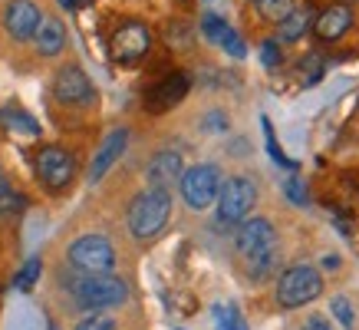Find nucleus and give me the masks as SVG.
I'll list each match as a JSON object with an SVG mask.
<instances>
[{
	"mask_svg": "<svg viewBox=\"0 0 359 330\" xmlns=\"http://www.w3.org/2000/svg\"><path fill=\"white\" fill-rule=\"evenodd\" d=\"M168 218H172V192L168 188H149V192L135 195L129 205V215H126L129 231L139 242L155 238L168 225Z\"/></svg>",
	"mask_w": 359,
	"mask_h": 330,
	"instance_id": "f257e3e1",
	"label": "nucleus"
},
{
	"mask_svg": "<svg viewBox=\"0 0 359 330\" xmlns=\"http://www.w3.org/2000/svg\"><path fill=\"white\" fill-rule=\"evenodd\" d=\"M66 284H69L73 301L86 310L116 308V304H126V297H129V284L116 275H83V271H79V275H73Z\"/></svg>",
	"mask_w": 359,
	"mask_h": 330,
	"instance_id": "f03ea898",
	"label": "nucleus"
},
{
	"mask_svg": "<svg viewBox=\"0 0 359 330\" xmlns=\"http://www.w3.org/2000/svg\"><path fill=\"white\" fill-rule=\"evenodd\" d=\"M323 294V277L313 264H294L277 281V304L280 308H304Z\"/></svg>",
	"mask_w": 359,
	"mask_h": 330,
	"instance_id": "7ed1b4c3",
	"label": "nucleus"
},
{
	"mask_svg": "<svg viewBox=\"0 0 359 330\" xmlns=\"http://www.w3.org/2000/svg\"><path fill=\"white\" fill-rule=\"evenodd\" d=\"M257 205V182L248 176H234L218 188V218L224 225H238Z\"/></svg>",
	"mask_w": 359,
	"mask_h": 330,
	"instance_id": "20e7f679",
	"label": "nucleus"
},
{
	"mask_svg": "<svg viewBox=\"0 0 359 330\" xmlns=\"http://www.w3.org/2000/svg\"><path fill=\"white\" fill-rule=\"evenodd\" d=\"M69 264L83 275H109L116 268V251L112 242L102 235H83L69 244Z\"/></svg>",
	"mask_w": 359,
	"mask_h": 330,
	"instance_id": "39448f33",
	"label": "nucleus"
},
{
	"mask_svg": "<svg viewBox=\"0 0 359 330\" xmlns=\"http://www.w3.org/2000/svg\"><path fill=\"white\" fill-rule=\"evenodd\" d=\"M178 185H182V198H185L188 209L205 211L208 205H211V202L218 198V188H221V172H218V165H211V162L191 165L188 172H182Z\"/></svg>",
	"mask_w": 359,
	"mask_h": 330,
	"instance_id": "423d86ee",
	"label": "nucleus"
},
{
	"mask_svg": "<svg viewBox=\"0 0 359 330\" xmlns=\"http://www.w3.org/2000/svg\"><path fill=\"white\" fill-rule=\"evenodd\" d=\"M234 244H238V254L244 258V264L271 258V254H277V228L267 218H244L238 235H234Z\"/></svg>",
	"mask_w": 359,
	"mask_h": 330,
	"instance_id": "0eeeda50",
	"label": "nucleus"
},
{
	"mask_svg": "<svg viewBox=\"0 0 359 330\" xmlns=\"http://www.w3.org/2000/svg\"><path fill=\"white\" fill-rule=\"evenodd\" d=\"M36 178L50 192H63L76 178V159L66 149H60V145H43L36 152Z\"/></svg>",
	"mask_w": 359,
	"mask_h": 330,
	"instance_id": "6e6552de",
	"label": "nucleus"
},
{
	"mask_svg": "<svg viewBox=\"0 0 359 330\" xmlns=\"http://www.w3.org/2000/svg\"><path fill=\"white\" fill-rule=\"evenodd\" d=\"M149 46H152V30L142 20H126L112 30L109 50L112 60H119V63H139L149 53Z\"/></svg>",
	"mask_w": 359,
	"mask_h": 330,
	"instance_id": "1a4fd4ad",
	"label": "nucleus"
},
{
	"mask_svg": "<svg viewBox=\"0 0 359 330\" xmlns=\"http://www.w3.org/2000/svg\"><path fill=\"white\" fill-rule=\"evenodd\" d=\"M53 96L63 103V106H86L96 99V89H93V79L79 70V66H63L53 77Z\"/></svg>",
	"mask_w": 359,
	"mask_h": 330,
	"instance_id": "9d476101",
	"label": "nucleus"
},
{
	"mask_svg": "<svg viewBox=\"0 0 359 330\" xmlns=\"http://www.w3.org/2000/svg\"><path fill=\"white\" fill-rule=\"evenodd\" d=\"M40 23H43V13H40V7H36L33 0H11V4H7L4 27H7V33H11L17 44L33 40L36 30H40Z\"/></svg>",
	"mask_w": 359,
	"mask_h": 330,
	"instance_id": "9b49d317",
	"label": "nucleus"
},
{
	"mask_svg": "<svg viewBox=\"0 0 359 330\" xmlns=\"http://www.w3.org/2000/svg\"><path fill=\"white\" fill-rule=\"evenodd\" d=\"M188 86H191L188 73H168V77H162L155 86H149V93H145V110L168 112L172 106H178V103L188 96Z\"/></svg>",
	"mask_w": 359,
	"mask_h": 330,
	"instance_id": "f8f14e48",
	"label": "nucleus"
},
{
	"mask_svg": "<svg viewBox=\"0 0 359 330\" xmlns=\"http://www.w3.org/2000/svg\"><path fill=\"white\" fill-rule=\"evenodd\" d=\"M353 27V7L349 4H330L313 17V33L323 44H337L343 40Z\"/></svg>",
	"mask_w": 359,
	"mask_h": 330,
	"instance_id": "ddd939ff",
	"label": "nucleus"
},
{
	"mask_svg": "<svg viewBox=\"0 0 359 330\" xmlns=\"http://www.w3.org/2000/svg\"><path fill=\"white\" fill-rule=\"evenodd\" d=\"M129 145V129H112L106 136V143L99 145V152L93 155V165H89V182H99V178L109 172L112 165L119 162V155L126 152Z\"/></svg>",
	"mask_w": 359,
	"mask_h": 330,
	"instance_id": "4468645a",
	"label": "nucleus"
},
{
	"mask_svg": "<svg viewBox=\"0 0 359 330\" xmlns=\"http://www.w3.org/2000/svg\"><path fill=\"white\" fill-rule=\"evenodd\" d=\"M182 178V155L178 152H158L149 165V182L152 188H172Z\"/></svg>",
	"mask_w": 359,
	"mask_h": 330,
	"instance_id": "2eb2a0df",
	"label": "nucleus"
},
{
	"mask_svg": "<svg viewBox=\"0 0 359 330\" xmlns=\"http://www.w3.org/2000/svg\"><path fill=\"white\" fill-rule=\"evenodd\" d=\"M313 17H316V11H313V4H304V7H297L287 20H280L277 23V44H297L300 37H304L310 27H313Z\"/></svg>",
	"mask_w": 359,
	"mask_h": 330,
	"instance_id": "dca6fc26",
	"label": "nucleus"
},
{
	"mask_svg": "<svg viewBox=\"0 0 359 330\" xmlns=\"http://www.w3.org/2000/svg\"><path fill=\"white\" fill-rule=\"evenodd\" d=\"M33 44H36L40 56H60L66 46V27L60 20H43L36 37H33Z\"/></svg>",
	"mask_w": 359,
	"mask_h": 330,
	"instance_id": "f3484780",
	"label": "nucleus"
},
{
	"mask_svg": "<svg viewBox=\"0 0 359 330\" xmlns=\"http://www.w3.org/2000/svg\"><path fill=\"white\" fill-rule=\"evenodd\" d=\"M211 314H215V327L218 330H248L244 314H241L238 304H231V301H218V304L211 308Z\"/></svg>",
	"mask_w": 359,
	"mask_h": 330,
	"instance_id": "a211bd4d",
	"label": "nucleus"
},
{
	"mask_svg": "<svg viewBox=\"0 0 359 330\" xmlns=\"http://www.w3.org/2000/svg\"><path fill=\"white\" fill-rule=\"evenodd\" d=\"M0 126L11 132H20V136H40V122L20 110H4L0 112Z\"/></svg>",
	"mask_w": 359,
	"mask_h": 330,
	"instance_id": "6ab92c4d",
	"label": "nucleus"
},
{
	"mask_svg": "<svg viewBox=\"0 0 359 330\" xmlns=\"http://www.w3.org/2000/svg\"><path fill=\"white\" fill-rule=\"evenodd\" d=\"M294 11H297V0H257V13L271 23L287 20Z\"/></svg>",
	"mask_w": 359,
	"mask_h": 330,
	"instance_id": "aec40b11",
	"label": "nucleus"
},
{
	"mask_svg": "<svg viewBox=\"0 0 359 330\" xmlns=\"http://www.w3.org/2000/svg\"><path fill=\"white\" fill-rule=\"evenodd\" d=\"M23 209H27V198L20 195V192H0V221H13L20 218Z\"/></svg>",
	"mask_w": 359,
	"mask_h": 330,
	"instance_id": "412c9836",
	"label": "nucleus"
},
{
	"mask_svg": "<svg viewBox=\"0 0 359 330\" xmlns=\"http://www.w3.org/2000/svg\"><path fill=\"white\" fill-rule=\"evenodd\" d=\"M228 30H231V27L221 20V17H215V13H205V17H201V33H205L211 44L221 46V40H224V33H228Z\"/></svg>",
	"mask_w": 359,
	"mask_h": 330,
	"instance_id": "4be33fe9",
	"label": "nucleus"
},
{
	"mask_svg": "<svg viewBox=\"0 0 359 330\" xmlns=\"http://www.w3.org/2000/svg\"><path fill=\"white\" fill-rule=\"evenodd\" d=\"M330 314H333L337 324H343L346 330L356 327V314H353V308H349L346 297H333V301H330Z\"/></svg>",
	"mask_w": 359,
	"mask_h": 330,
	"instance_id": "5701e85b",
	"label": "nucleus"
},
{
	"mask_svg": "<svg viewBox=\"0 0 359 330\" xmlns=\"http://www.w3.org/2000/svg\"><path fill=\"white\" fill-rule=\"evenodd\" d=\"M40 268H43V264H40V258H30V261L23 264V271L17 275L13 287H17V291H30V287L36 284V277H40Z\"/></svg>",
	"mask_w": 359,
	"mask_h": 330,
	"instance_id": "b1692460",
	"label": "nucleus"
},
{
	"mask_svg": "<svg viewBox=\"0 0 359 330\" xmlns=\"http://www.w3.org/2000/svg\"><path fill=\"white\" fill-rule=\"evenodd\" d=\"M76 330H116V320L109 314H102V310H93V314H86L79 320Z\"/></svg>",
	"mask_w": 359,
	"mask_h": 330,
	"instance_id": "393cba45",
	"label": "nucleus"
},
{
	"mask_svg": "<svg viewBox=\"0 0 359 330\" xmlns=\"http://www.w3.org/2000/svg\"><path fill=\"white\" fill-rule=\"evenodd\" d=\"M264 126V136H267V152H271V159H277V165H283V169H297L294 159H287V155L280 152V145H277V139H273V129H271V122L261 119Z\"/></svg>",
	"mask_w": 359,
	"mask_h": 330,
	"instance_id": "a878e982",
	"label": "nucleus"
},
{
	"mask_svg": "<svg viewBox=\"0 0 359 330\" xmlns=\"http://www.w3.org/2000/svg\"><path fill=\"white\" fill-rule=\"evenodd\" d=\"M221 46H224V53L234 56V60H244V53H248V46H244V40H241L234 30L224 33V40H221Z\"/></svg>",
	"mask_w": 359,
	"mask_h": 330,
	"instance_id": "bb28decb",
	"label": "nucleus"
},
{
	"mask_svg": "<svg viewBox=\"0 0 359 330\" xmlns=\"http://www.w3.org/2000/svg\"><path fill=\"white\" fill-rule=\"evenodd\" d=\"M283 53H280V44L277 40H267V44L261 46V63L267 66V70H273V66H280Z\"/></svg>",
	"mask_w": 359,
	"mask_h": 330,
	"instance_id": "cd10ccee",
	"label": "nucleus"
},
{
	"mask_svg": "<svg viewBox=\"0 0 359 330\" xmlns=\"http://www.w3.org/2000/svg\"><path fill=\"white\" fill-rule=\"evenodd\" d=\"M287 198L290 202H297V205H306V185L304 182H297V178H287Z\"/></svg>",
	"mask_w": 359,
	"mask_h": 330,
	"instance_id": "c85d7f7f",
	"label": "nucleus"
},
{
	"mask_svg": "<svg viewBox=\"0 0 359 330\" xmlns=\"http://www.w3.org/2000/svg\"><path fill=\"white\" fill-rule=\"evenodd\" d=\"M191 37H188V23H168V44L185 46Z\"/></svg>",
	"mask_w": 359,
	"mask_h": 330,
	"instance_id": "c756f323",
	"label": "nucleus"
},
{
	"mask_svg": "<svg viewBox=\"0 0 359 330\" xmlns=\"http://www.w3.org/2000/svg\"><path fill=\"white\" fill-rule=\"evenodd\" d=\"M205 129H218V132H224V129H228V116H224L221 110H215V112H211V116L205 119Z\"/></svg>",
	"mask_w": 359,
	"mask_h": 330,
	"instance_id": "7c9ffc66",
	"label": "nucleus"
},
{
	"mask_svg": "<svg viewBox=\"0 0 359 330\" xmlns=\"http://www.w3.org/2000/svg\"><path fill=\"white\" fill-rule=\"evenodd\" d=\"M304 330H333V320H327V317H310L304 324Z\"/></svg>",
	"mask_w": 359,
	"mask_h": 330,
	"instance_id": "2f4dec72",
	"label": "nucleus"
},
{
	"mask_svg": "<svg viewBox=\"0 0 359 330\" xmlns=\"http://www.w3.org/2000/svg\"><path fill=\"white\" fill-rule=\"evenodd\" d=\"M60 7H66V11H86V7H93V0H60Z\"/></svg>",
	"mask_w": 359,
	"mask_h": 330,
	"instance_id": "473e14b6",
	"label": "nucleus"
},
{
	"mask_svg": "<svg viewBox=\"0 0 359 330\" xmlns=\"http://www.w3.org/2000/svg\"><path fill=\"white\" fill-rule=\"evenodd\" d=\"M0 192H7V182H4V178H0Z\"/></svg>",
	"mask_w": 359,
	"mask_h": 330,
	"instance_id": "72a5a7b5",
	"label": "nucleus"
},
{
	"mask_svg": "<svg viewBox=\"0 0 359 330\" xmlns=\"http://www.w3.org/2000/svg\"><path fill=\"white\" fill-rule=\"evenodd\" d=\"M337 4H356V0H337Z\"/></svg>",
	"mask_w": 359,
	"mask_h": 330,
	"instance_id": "f704fd0d",
	"label": "nucleus"
}]
</instances>
